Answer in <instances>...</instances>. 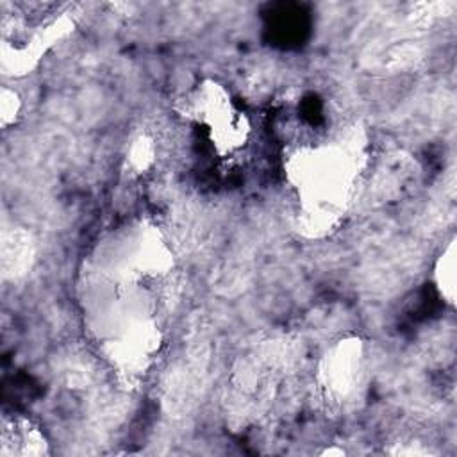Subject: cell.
Segmentation results:
<instances>
[{"mask_svg": "<svg viewBox=\"0 0 457 457\" xmlns=\"http://www.w3.org/2000/svg\"><path fill=\"white\" fill-rule=\"evenodd\" d=\"M177 280L173 245L148 216L112 225L86 252L77 277L82 330L123 386H139L164 355Z\"/></svg>", "mask_w": 457, "mask_h": 457, "instance_id": "1", "label": "cell"}, {"mask_svg": "<svg viewBox=\"0 0 457 457\" xmlns=\"http://www.w3.org/2000/svg\"><path fill=\"white\" fill-rule=\"evenodd\" d=\"M282 177L293 227L305 239L337 232L366 189L373 162L368 129L359 121L287 116Z\"/></svg>", "mask_w": 457, "mask_h": 457, "instance_id": "2", "label": "cell"}, {"mask_svg": "<svg viewBox=\"0 0 457 457\" xmlns=\"http://www.w3.org/2000/svg\"><path fill=\"white\" fill-rule=\"evenodd\" d=\"M179 118L218 162L237 159L252 143L253 121L245 104L220 80L202 79L177 100Z\"/></svg>", "mask_w": 457, "mask_h": 457, "instance_id": "3", "label": "cell"}, {"mask_svg": "<svg viewBox=\"0 0 457 457\" xmlns=\"http://www.w3.org/2000/svg\"><path fill=\"white\" fill-rule=\"evenodd\" d=\"M2 16L0 59L4 73L21 77L30 73L46 52L73 30L70 5L11 4Z\"/></svg>", "mask_w": 457, "mask_h": 457, "instance_id": "4", "label": "cell"}, {"mask_svg": "<svg viewBox=\"0 0 457 457\" xmlns=\"http://www.w3.org/2000/svg\"><path fill=\"white\" fill-rule=\"evenodd\" d=\"M293 346L287 339H266L248 350L232 368L228 398L237 418L261 414L287 377Z\"/></svg>", "mask_w": 457, "mask_h": 457, "instance_id": "5", "label": "cell"}, {"mask_svg": "<svg viewBox=\"0 0 457 457\" xmlns=\"http://www.w3.org/2000/svg\"><path fill=\"white\" fill-rule=\"evenodd\" d=\"M370 378L368 345L359 334L332 339L314 364V386L321 403L345 412L362 400Z\"/></svg>", "mask_w": 457, "mask_h": 457, "instance_id": "6", "label": "cell"}, {"mask_svg": "<svg viewBox=\"0 0 457 457\" xmlns=\"http://www.w3.org/2000/svg\"><path fill=\"white\" fill-rule=\"evenodd\" d=\"M45 455H50V441L43 428L23 414L5 412L0 423V457Z\"/></svg>", "mask_w": 457, "mask_h": 457, "instance_id": "7", "label": "cell"}, {"mask_svg": "<svg viewBox=\"0 0 457 457\" xmlns=\"http://www.w3.org/2000/svg\"><path fill=\"white\" fill-rule=\"evenodd\" d=\"M34 261V241L23 227H7L2 228L0 243V266L5 278L23 277Z\"/></svg>", "mask_w": 457, "mask_h": 457, "instance_id": "8", "label": "cell"}, {"mask_svg": "<svg viewBox=\"0 0 457 457\" xmlns=\"http://www.w3.org/2000/svg\"><path fill=\"white\" fill-rule=\"evenodd\" d=\"M455 237H452L443 246L432 266L434 289L437 291L439 298L450 307L455 305Z\"/></svg>", "mask_w": 457, "mask_h": 457, "instance_id": "9", "label": "cell"}, {"mask_svg": "<svg viewBox=\"0 0 457 457\" xmlns=\"http://www.w3.org/2000/svg\"><path fill=\"white\" fill-rule=\"evenodd\" d=\"M157 161V145L155 139L148 134V132H141L137 134L130 145L127 146V155H125V162L127 168L132 173H146L154 168Z\"/></svg>", "mask_w": 457, "mask_h": 457, "instance_id": "10", "label": "cell"}, {"mask_svg": "<svg viewBox=\"0 0 457 457\" xmlns=\"http://www.w3.org/2000/svg\"><path fill=\"white\" fill-rule=\"evenodd\" d=\"M23 112V100L16 89L7 86L0 91V125L4 130L16 125Z\"/></svg>", "mask_w": 457, "mask_h": 457, "instance_id": "11", "label": "cell"}, {"mask_svg": "<svg viewBox=\"0 0 457 457\" xmlns=\"http://www.w3.org/2000/svg\"><path fill=\"white\" fill-rule=\"evenodd\" d=\"M321 455H337V457H341V455H345V450L343 448H325L321 452Z\"/></svg>", "mask_w": 457, "mask_h": 457, "instance_id": "12", "label": "cell"}]
</instances>
